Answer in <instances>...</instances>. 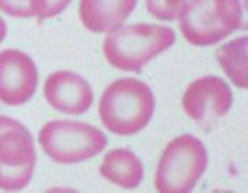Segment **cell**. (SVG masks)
Listing matches in <instances>:
<instances>
[{
  "mask_svg": "<svg viewBox=\"0 0 248 193\" xmlns=\"http://www.w3.org/2000/svg\"><path fill=\"white\" fill-rule=\"evenodd\" d=\"M155 111V97L151 87L138 79L112 81L99 102V118L103 127L119 137L141 132Z\"/></svg>",
  "mask_w": 248,
  "mask_h": 193,
  "instance_id": "6da1fadb",
  "label": "cell"
},
{
  "mask_svg": "<svg viewBox=\"0 0 248 193\" xmlns=\"http://www.w3.org/2000/svg\"><path fill=\"white\" fill-rule=\"evenodd\" d=\"M176 41L171 28L135 23L109 32L103 41V55L116 70L140 73L151 60L167 51Z\"/></svg>",
  "mask_w": 248,
  "mask_h": 193,
  "instance_id": "7a4b0ae2",
  "label": "cell"
},
{
  "mask_svg": "<svg viewBox=\"0 0 248 193\" xmlns=\"http://www.w3.org/2000/svg\"><path fill=\"white\" fill-rule=\"evenodd\" d=\"M247 0H190L179 19L186 41L196 47H211L235 31L246 28Z\"/></svg>",
  "mask_w": 248,
  "mask_h": 193,
  "instance_id": "3957f363",
  "label": "cell"
},
{
  "mask_svg": "<svg viewBox=\"0 0 248 193\" xmlns=\"http://www.w3.org/2000/svg\"><path fill=\"white\" fill-rule=\"evenodd\" d=\"M206 167L205 144L190 134L179 135L167 144L160 157L154 188L160 193L192 192Z\"/></svg>",
  "mask_w": 248,
  "mask_h": 193,
  "instance_id": "277c9868",
  "label": "cell"
},
{
  "mask_svg": "<svg viewBox=\"0 0 248 193\" xmlns=\"http://www.w3.org/2000/svg\"><path fill=\"white\" fill-rule=\"evenodd\" d=\"M38 141L44 153L60 164L87 161L100 154L108 144L99 128L70 119L46 122L39 131Z\"/></svg>",
  "mask_w": 248,
  "mask_h": 193,
  "instance_id": "5b68a950",
  "label": "cell"
},
{
  "mask_svg": "<svg viewBox=\"0 0 248 193\" xmlns=\"http://www.w3.org/2000/svg\"><path fill=\"white\" fill-rule=\"evenodd\" d=\"M36 151L31 131L19 121L0 115V189L22 191L33 176Z\"/></svg>",
  "mask_w": 248,
  "mask_h": 193,
  "instance_id": "8992f818",
  "label": "cell"
},
{
  "mask_svg": "<svg viewBox=\"0 0 248 193\" xmlns=\"http://www.w3.org/2000/svg\"><path fill=\"white\" fill-rule=\"evenodd\" d=\"M232 90L218 76H205L190 83L183 95L186 115L201 128H214L231 109Z\"/></svg>",
  "mask_w": 248,
  "mask_h": 193,
  "instance_id": "52a82bcc",
  "label": "cell"
},
{
  "mask_svg": "<svg viewBox=\"0 0 248 193\" xmlns=\"http://www.w3.org/2000/svg\"><path fill=\"white\" fill-rule=\"evenodd\" d=\"M38 86V70L33 60L23 51L4 49L0 52V102L20 106L29 102Z\"/></svg>",
  "mask_w": 248,
  "mask_h": 193,
  "instance_id": "ba28073f",
  "label": "cell"
},
{
  "mask_svg": "<svg viewBox=\"0 0 248 193\" xmlns=\"http://www.w3.org/2000/svg\"><path fill=\"white\" fill-rule=\"evenodd\" d=\"M44 96L51 108L67 115H83L93 103V89L80 74L61 70L49 74L44 83Z\"/></svg>",
  "mask_w": 248,
  "mask_h": 193,
  "instance_id": "9c48e42d",
  "label": "cell"
},
{
  "mask_svg": "<svg viewBox=\"0 0 248 193\" xmlns=\"http://www.w3.org/2000/svg\"><path fill=\"white\" fill-rule=\"evenodd\" d=\"M138 0H80V19L93 33H109L121 28Z\"/></svg>",
  "mask_w": 248,
  "mask_h": 193,
  "instance_id": "30bf717a",
  "label": "cell"
},
{
  "mask_svg": "<svg viewBox=\"0 0 248 193\" xmlns=\"http://www.w3.org/2000/svg\"><path fill=\"white\" fill-rule=\"evenodd\" d=\"M99 172L103 179L124 189H135L144 179L142 161L128 148H115L106 153Z\"/></svg>",
  "mask_w": 248,
  "mask_h": 193,
  "instance_id": "8fae6325",
  "label": "cell"
},
{
  "mask_svg": "<svg viewBox=\"0 0 248 193\" xmlns=\"http://www.w3.org/2000/svg\"><path fill=\"white\" fill-rule=\"evenodd\" d=\"M247 45L246 35L232 39L217 51V60L225 76L240 89H247Z\"/></svg>",
  "mask_w": 248,
  "mask_h": 193,
  "instance_id": "7c38bea8",
  "label": "cell"
},
{
  "mask_svg": "<svg viewBox=\"0 0 248 193\" xmlns=\"http://www.w3.org/2000/svg\"><path fill=\"white\" fill-rule=\"evenodd\" d=\"M187 0H145L148 12L160 20L173 22L179 19Z\"/></svg>",
  "mask_w": 248,
  "mask_h": 193,
  "instance_id": "4fadbf2b",
  "label": "cell"
},
{
  "mask_svg": "<svg viewBox=\"0 0 248 193\" xmlns=\"http://www.w3.org/2000/svg\"><path fill=\"white\" fill-rule=\"evenodd\" d=\"M31 3L33 16L38 19V22H44L64 12L71 0H31Z\"/></svg>",
  "mask_w": 248,
  "mask_h": 193,
  "instance_id": "5bb4252c",
  "label": "cell"
},
{
  "mask_svg": "<svg viewBox=\"0 0 248 193\" xmlns=\"http://www.w3.org/2000/svg\"><path fill=\"white\" fill-rule=\"evenodd\" d=\"M0 10L13 17H33L31 0H0Z\"/></svg>",
  "mask_w": 248,
  "mask_h": 193,
  "instance_id": "9a60e30c",
  "label": "cell"
},
{
  "mask_svg": "<svg viewBox=\"0 0 248 193\" xmlns=\"http://www.w3.org/2000/svg\"><path fill=\"white\" fill-rule=\"evenodd\" d=\"M6 33H7V25H6V22L1 19V16H0V44H1V41L6 38Z\"/></svg>",
  "mask_w": 248,
  "mask_h": 193,
  "instance_id": "2e32d148",
  "label": "cell"
}]
</instances>
